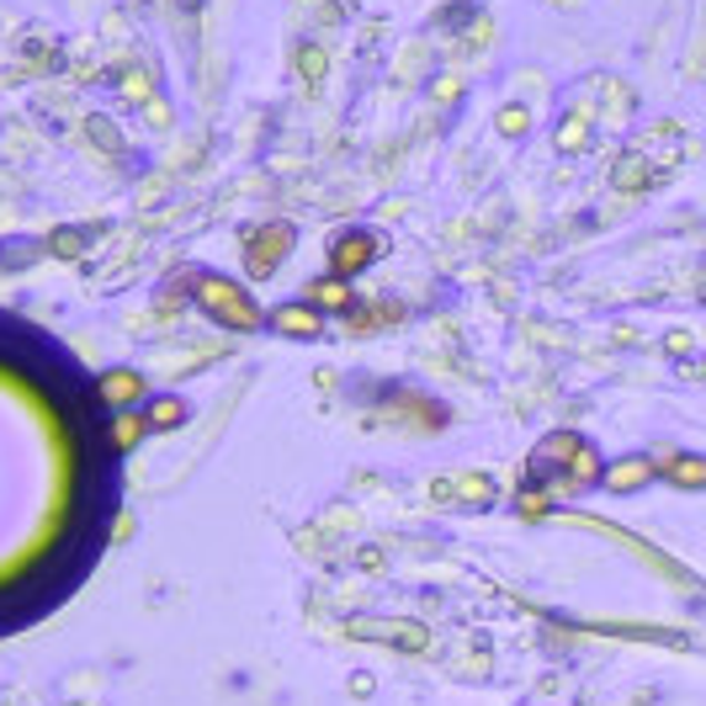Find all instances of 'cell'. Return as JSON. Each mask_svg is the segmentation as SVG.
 I'll use <instances>...</instances> for the list:
<instances>
[{
	"label": "cell",
	"mask_w": 706,
	"mask_h": 706,
	"mask_svg": "<svg viewBox=\"0 0 706 706\" xmlns=\"http://www.w3.org/2000/svg\"><path fill=\"white\" fill-rule=\"evenodd\" d=\"M675 478H680V484H706V463H680Z\"/></svg>",
	"instance_id": "obj_1"
}]
</instances>
